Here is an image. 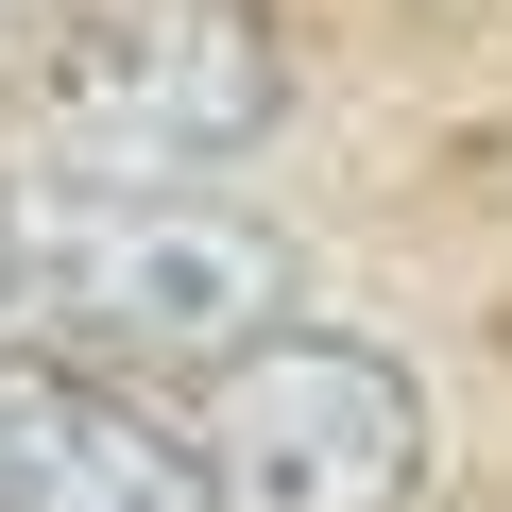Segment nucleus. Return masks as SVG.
I'll return each instance as SVG.
<instances>
[{
    "label": "nucleus",
    "instance_id": "nucleus-1",
    "mask_svg": "<svg viewBox=\"0 0 512 512\" xmlns=\"http://www.w3.org/2000/svg\"><path fill=\"white\" fill-rule=\"evenodd\" d=\"M308 308V256L205 188H35V325L103 359H256Z\"/></svg>",
    "mask_w": 512,
    "mask_h": 512
},
{
    "label": "nucleus",
    "instance_id": "nucleus-2",
    "mask_svg": "<svg viewBox=\"0 0 512 512\" xmlns=\"http://www.w3.org/2000/svg\"><path fill=\"white\" fill-rule=\"evenodd\" d=\"M69 188H205L291 120V52L256 0H103L35 86Z\"/></svg>",
    "mask_w": 512,
    "mask_h": 512
},
{
    "label": "nucleus",
    "instance_id": "nucleus-3",
    "mask_svg": "<svg viewBox=\"0 0 512 512\" xmlns=\"http://www.w3.org/2000/svg\"><path fill=\"white\" fill-rule=\"evenodd\" d=\"M205 478H222V512H410L427 495V376L393 342L274 325L256 359H222Z\"/></svg>",
    "mask_w": 512,
    "mask_h": 512
},
{
    "label": "nucleus",
    "instance_id": "nucleus-4",
    "mask_svg": "<svg viewBox=\"0 0 512 512\" xmlns=\"http://www.w3.org/2000/svg\"><path fill=\"white\" fill-rule=\"evenodd\" d=\"M0 512H222L205 427L137 410L103 359L0 342Z\"/></svg>",
    "mask_w": 512,
    "mask_h": 512
},
{
    "label": "nucleus",
    "instance_id": "nucleus-5",
    "mask_svg": "<svg viewBox=\"0 0 512 512\" xmlns=\"http://www.w3.org/2000/svg\"><path fill=\"white\" fill-rule=\"evenodd\" d=\"M35 308V188H0V325Z\"/></svg>",
    "mask_w": 512,
    "mask_h": 512
},
{
    "label": "nucleus",
    "instance_id": "nucleus-6",
    "mask_svg": "<svg viewBox=\"0 0 512 512\" xmlns=\"http://www.w3.org/2000/svg\"><path fill=\"white\" fill-rule=\"evenodd\" d=\"M0 18H18V0H0Z\"/></svg>",
    "mask_w": 512,
    "mask_h": 512
}]
</instances>
